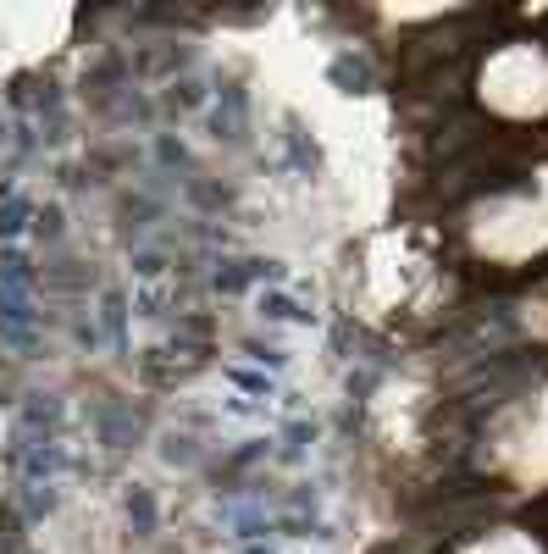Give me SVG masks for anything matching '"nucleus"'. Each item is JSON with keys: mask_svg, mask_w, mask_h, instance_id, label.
Instances as JSON below:
<instances>
[{"mask_svg": "<svg viewBox=\"0 0 548 554\" xmlns=\"http://www.w3.org/2000/svg\"><path fill=\"white\" fill-rule=\"evenodd\" d=\"M477 95L504 122H537L548 117V50L532 39L499 45L477 73Z\"/></svg>", "mask_w": 548, "mask_h": 554, "instance_id": "nucleus-1", "label": "nucleus"}, {"mask_svg": "<svg viewBox=\"0 0 548 554\" xmlns=\"http://www.w3.org/2000/svg\"><path fill=\"white\" fill-rule=\"evenodd\" d=\"M460 554H548L537 538H526V532H515V527H504V532H488V538H477V543H465Z\"/></svg>", "mask_w": 548, "mask_h": 554, "instance_id": "nucleus-2", "label": "nucleus"}]
</instances>
